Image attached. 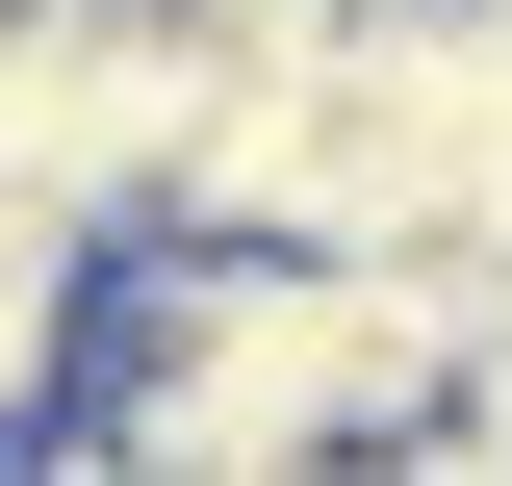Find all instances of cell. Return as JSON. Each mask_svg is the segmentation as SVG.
Here are the masks:
<instances>
[{"instance_id": "obj_1", "label": "cell", "mask_w": 512, "mask_h": 486, "mask_svg": "<svg viewBox=\"0 0 512 486\" xmlns=\"http://www.w3.org/2000/svg\"><path fill=\"white\" fill-rule=\"evenodd\" d=\"M461 359H487V282L461 256H384V231H128L52 461H128V486L436 461Z\"/></svg>"}, {"instance_id": "obj_2", "label": "cell", "mask_w": 512, "mask_h": 486, "mask_svg": "<svg viewBox=\"0 0 512 486\" xmlns=\"http://www.w3.org/2000/svg\"><path fill=\"white\" fill-rule=\"evenodd\" d=\"M77 333H103L77 282H0V461H52V435H77Z\"/></svg>"}]
</instances>
